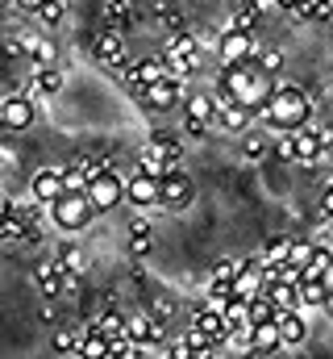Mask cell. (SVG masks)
I'll return each instance as SVG.
<instances>
[{
	"label": "cell",
	"instance_id": "6da1fadb",
	"mask_svg": "<svg viewBox=\"0 0 333 359\" xmlns=\"http://www.w3.org/2000/svg\"><path fill=\"white\" fill-rule=\"evenodd\" d=\"M309 113H313L309 92L296 88V84H279V88H271L267 104H262L254 117H262V121H267L271 130H279V134H292V130H304V126H309Z\"/></svg>",
	"mask_w": 333,
	"mask_h": 359
},
{
	"label": "cell",
	"instance_id": "7a4b0ae2",
	"mask_svg": "<svg viewBox=\"0 0 333 359\" xmlns=\"http://www.w3.org/2000/svg\"><path fill=\"white\" fill-rule=\"evenodd\" d=\"M221 92H225L229 100H238L242 109L258 113V109L267 104V96H271V80H267V76L254 67V59H250V63H238V67H225Z\"/></svg>",
	"mask_w": 333,
	"mask_h": 359
},
{
	"label": "cell",
	"instance_id": "5b68a950",
	"mask_svg": "<svg viewBox=\"0 0 333 359\" xmlns=\"http://www.w3.org/2000/svg\"><path fill=\"white\" fill-rule=\"evenodd\" d=\"M50 213H55V226L67 230V234H76V230H83V226L92 222V205H87L83 192H63V196L50 205Z\"/></svg>",
	"mask_w": 333,
	"mask_h": 359
},
{
	"label": "cell",
	"instance_id": "8d00e7d4",
	"mask_svg": "<svg viewBox=\"0 0 333 359\" xmlns=\"http://www.w3.org/2000/svg\"><path fill=\"white\" fill-rule=\"evenodd\" d=\"M171 359H192V347H187V339H175V343H171Z\"/></svg>",
	"mask_w": 333,
	"mask_h": 359
},
{
	"label": "cell",
	"instance_id": "ac0fdd59",
	"mask_svg": "<svg viewBox=\"0 0 333 359\" xmlns=\"http://www.w3.org/2000/svg\"><path fill=\"white\" fill-rule=\"evenodd\" d=\"M192 334H200V339H213L217 347L225 343V322H221V313H213V309H196L192 313Z\"/></svg>",
	"mask_w": 333,
	"mask_h": 359
},
{
	"label": "cell",
	"instance_id": "484cf974",
	"mask_svg": "<svg viewBox=\"0 0 333 359\" xmlns=\"http://www.w3.org/2000/svg\"><path fill=\"white\" fill-rule=\"evenodd\" d=\"M296 305H330V288L321 280H309L296 288Z\"/></svg>",
	"mask_w": 333,
	"mask_h": 359
},
{
	"label": "cell",
	"instance_id": "8fae6325",
	"mask_svg": "<svg viewBox=\"0 0 333 359\" xmlns=\"http://www.w3.org/2000/svg\"><path fill=\"white\" fill-rule=\"evenodd\" d=\"M159 205L163 209H187L192 205V180L183 172H166L159 180Z\"/></svg>",
	"mask_w": 333,
	"mask_h": 359
},
{
	"label": "cell",
	"instance_id": "f546056e",
	"mask_svg": "<svg viewBox=\"0 0 333 359\" xmlns=\"http://www.w3.org/2000/svg\"><path fill=\"white\" fill-rule=\"evenodd\" d=\"M42 25H59L63 17H67V0H42V8L34 13Z\"/></svg>",
	"mask_w": 333,
	"mask_h": 359
},
{
	"label": "cell",
	"instance_id": "836d02e7",
	"mask_svg": "<svg viewBox=\"0 0 333 359\" xmlns=\"http://www.w3.org/2000/svg\"><path fill=\"white\" fill-rule=\"evenodd\" d=\"M267 147H271V138H267V134H250L246 142H242L246 159H262V155H267Z\"/></svg>",
	"mask_w": 333,
	"mask_h": 359
},
{
	"label": "cell",
	"instance_id": "d6a6232c",
	"mask_svg": "<svg viewBox=\"0 0 333 359\" xmlns=\"http://www.w3.org/2000/svg\"><path fill=\"white\" fill-rule=\"evenodd\" d=\"M309 251H313V247H309V243H288V255H283V264H288V268H304V264H309Z\"/></svg>",
	"mask_w": 333,
	"mask_h": 359
},
{
	"label": "cell",
	"instance_id": "603a6c76",
	"mask_svg": "<svg viewBox=\"0 0 333 359\" xmlns=\"http://www.w3.org/2000/svg\"><path fill=\"white\" fill-rule=\"evenodd\" d=\"M330 268H333L330 251H325V247H313V251H309V264L300 268V284H309V280H325Z\"/></svg>",
	"mask_w": 333,
	"mask_h": 359
},
{
	"label": "cell",
	"instance_id": "1f68e13d",
	"mask_svg": "<svg viewBox=\"0 0 333 359\" xmlns=\"http://www.w3.org/2000/svg\"><path fill=\"white\" fill-rule=\"evenodd\" d=\"M155 17H159L163 25H171V34H179V29H183V13H179V8H171L166 0H159V8H155Z\"/></svg>",
	"mask_w": 333,
	"mask_h": 359
},
{
	"label": "cell",
	"instance_id": "3957f363",
	"mask_svg": "<svg viewBox=\"0 0 333 359\" xmlns=\"http://www.w3.org/2000/svg\"><path fill=\"white\" fill-rule=\"evenodd\" d=\"M179 163H183V151L166 134H150L146 147L138 151V172L150 176V180H163L166 172H179Z\"/></svg>",
	"mask_w": 333,
	"mask_h": 359
},
{
	"label": "cell",
	"instance_id": "ee69618b",
	"mask_svg": "<svg viewBox=\"0 0 333 359\" xmlns=\"http://www.w3.org/2000/svg\"><path fill=\"white\" fill-rule=\"evenodd\" d=\"M4 4H13V0H4Z\"/></svg>",
	"mask_w": 333,
	"mask_h": 359
},
{
	"label": "cell",
	"instance_id": "ffe728a7",
	"mask_svg": "<svg viewBox=\"0 0 333 359\" xmlns=\"http://www.w3.org/2000/svg\"><path fill=\"white\" fill-rule=\"evenodd\" d=\"M134 13H138L134 0H104V4H100V21H104V29H121V25H129Z\"/></svg>",
	"mask_w": 333,
	"mask_h": 359
},
{
	"label": "cell",
	"instance_id": "5bb4252c",
	"mask_svg": "<svg viewBox=\"0 0 333 359\" xmlns=\"http://www.w3.org/2000/svg\"><path fill=\"white\" fill-rule=\"evenodd\" d=\"M92 55L104 67H121L125 63V38H121V29H100L96 42H92Z\"/></svg>",
	"mask_w": 333,
	"mask_h": 359
},
{
	"label": "cell",
	"instance_id": "7c38bea8",
	"mask_svg": "<svg viewBox=\"0 0 333 359\" xmlns=\"http://www.w3.org/2000/svg\"><path fill=\"white\" fill-rule=\"evenodd\" d=\"M179 104H183V126H187V134H204L208 121H213V96L192 92V96H183Z\"/></svg>",
	"mask_w": 333,
	"mask_h": 359
},
{
	"label": "cell",
	"instance_id": "b9f144b4",
	"mask_svg": "<svg viewBox=\"0 0 333 359\" xmlns=\"http://www.w3.org/2000/svg\"><path fill=\"white\" fill-rule=\"evenodd\" d=\"M275 8H288V13H292V8H296V0H275Z\"/></svg>",
	"mask_w": 333,
	"mask_h": 359
},
{
	"label": "cell",
	"instance_id": "7402d4cb",
	"mask_svg": "<svg viewBox=\"0 0 333 359\" xmlns=\"http://www.w3.org/2000/svg\"><path fill=\"white\" fill-rule=\"evenodd\" d=\"M63 88V72H55V67H34V80H29V100L34 96H55V92Z\"/></svg>",
	"mask_w": 333,
	"mask_h": 359
},
{
	"label": "cell",
	"instance_id": "f1b7e54d",
	"mask_svg": "<svg viewBox=\"0 0 333 359\" xmlns=\"http://www.w3.org/2000/svg\"><path fill=\"white\" fill-rule=\"evenodd\" d=\"M238 268H242V259H221V264L213 268V280H208V288H229V284L238 280Z\"/></svg>",
	"mask_w": 333,
	"mask_h": 359
},
{
	"label": "cell",
	"instance_id": "74e56055",
	"mask_svg": "<svg viewBox=\"0 0 333 359\" xmlns=\"http://www.w3.org/2000/svg\"><path fill=\"white\" fill-rule=\"evenodd\" d=\"M275 155H279V159H292V163H296V155H292V138H288V134H283V138L275 142Z\"/></svg>",
	"mask_w": 333,
	"mask_h": 359
},
{
	"label": "cell",
	"instance_id": "ba28073f",
	"mask_svg": "<svg viewBox=\"0 0 333 359\" xmlns=\"http://www.w3.org/2000/svg\"><path fill=\"white\" fill-rule=\"evenodd\" d=\"M217 50H221V63H225V67H238V63H250V59H254L258 42H254V34L225 29V34L217 38Z\"/></svg>",
	"mask_w": 333,
	"mask_h": 359
},
{
	"label": "cell",
	"instance_id": "30bf717a",
	"mask_svg": "<svg viewBox=\"0 0 333 359\" xmlns=\"http://www.w3.org/2000/svg\"><path fill=\"white\" fill-rule=\"evenodd\" d=\"M159 80H166V63L159 55H155V59H138V63L121 76L125 92H142V88H150V84H159Z\"/></svg>",
	"mask_w": 333,
	"mask_h": 359
},
{
	"label": "cell",
	"instance_id": "60d3db41",
	"mask_svg": "<svg viewBox=\"0 0 333 359\" xmlns=\"http://www.w3.org/2000/svg\"><path fill=\"white\" fill-rule=\"evenodd\" d=\"M13 4L25 8V13H38V8H42V0H13Z\"/></svg>",
	"mask_w": 333,
	"mask_h": 359
},
{
	"label": "cell",
	"instance_id": "d4e9b609",
	"mask_svg": "<svg viewBox=\"0 0 333 359\" xmlns=\"http://www.w3.org/2000/svg\"><path fill=\"white\" fill-rule=\"evenodd\" d=\"M63 271H59V264H42L38 268V288H42V297H59L63 292Z\"/></svg>",
	"mask_w": 333,
	"mask_h": 359
},
{
	"label": "cell",
	"instance_id": "4316f807",
	"mask_svg": "<svg viewBox=\"0 0 333 359\" xmlns=\"http://www.w3.org/2000/svg\"><path fill=\"white\" fill-rule=\"evenodd\" d=\"M250 343H254L258 351H275V347H279V330H275V322L250 326Z\"/></svg>",
	"mask_w": 333,
	"mask_h": 359
},
{
	"label": "cell",
	"instance_id": "cb8c5ba5",
	"mask_svg": "<svg viewBox=\"0 0 333 359\" xmlns=\"http://www.w3.org/2000/svg\"><path fill=\"white\" fill-rule=\"evenodd\" d=\"M262 322H275V305L258 292V297H250L246 301V330L250 326H262Z\"/></svg>",
	"mask_w": 333,
	"mask_h": 359
},
{
	"label": "cell",
	"instance_id": "ab89813d",
	"mask_svg": "<svg viewBox=\"0 0 333 359\" xmlns=\"http://www.w3.org/2000/svg\"><path fill=\"white\" fill-rule=\"evenodd\" d=\"M129 251H134V255H146V251H150V238H129Z\"/></svg>",
	"mask_w": 333,
	"mask_h": 359
},
{
	"label": "cell",
	"instance_id": "d6986e66",
	"mask_svg": "<svg viewBox=\"0 0 333 359\" xmlns=\"http://www.w3.org/2000/svg\"><path fill=\"white\" fill-rule=\"evenodd\" d=\"M59 196H63V172L59 168H46L34 176V201L38 205H55Z\"/></svg>",
	"mask_w": 333,
	"mask_h": 359
},
{
	"label": "cell",
	"instance_id": "9a60e30c",
	"mask_svg": "<svg viewBox=\"0 0 333 359\" xmlns=\"http://www.w3.org/2000/svg\"><path fill=\"white\" fill-rule=\"evenodd\" d=\"M275 330H279V343H288V347H300V343L309 339V326H304L300 309H283V313H275Z\"/></svg>",
	"mask_w": 333,
	"mask_h": 359
},
{
	"label": "cell",
	"instance_id": "2e32d148",
	"mask_svg": "<svg viewBox=\"0 0 333 359\" xmlns=\"http://www.w3.org/2000/svg\"><path fill=\"white\" fill-rule=\"evenodd\" d=\"M17 50L21 55H34L38 59V67H55V42L50 38H42V34H17Z\"/></svg>",
	"mask_w": 333,
	"mask_h": 359
},
{
	"label": "cell",
	"instance_id": "4fadbf2b",
	"mask_svg": "<svg viewBox=\"0 0 333 359\" xmlns=\"http://www.w3.org/2000/svg\"><path fill=\"white\" fill-rule=\"evenodd\" d=\"M138 96L146 100V109H159V113H166V109H179V100H183V84H179V80H159V84L142 88Z\"/></svg>",
	"mask_w": 333,
	"mask_h": 359
},
{
	"label": "cell",
	"instance_id": "e0dca14e",
	"mask_svg": "<svg viewBox=\"0 0 333 359\" xmlns=\"http://www.w3.org/2000/svg\"><path fill=\"white\" fill-rule=\"evenodd\" d=\"M292 138V155H296V163H304V168H313L325 151L317 147V134H313V126H304V130H292L288 134Z\"/></svg>",
	"mask_w": 333,
	"mask_h": 359
},
{
	"label": "cell",
	"instance_id": "d590c367",
	"mask_svg": "<svg viewBox=\"0 0 333 359\" xmlns=\"http://www.w3.org/2000/svg\"><path fill=\"white\" fill-rule=\"evenodd\" d=\"M129 238H150V222L146 217H134L129 222Z\"/></svg>",
	"mask_w": 333,
	"mask_h": 359
},
{
	"label": "cell",
	"instance_id": "9c48e42d",
	"mask_svg": "<svg viewBox=\"0 0 333 359\" xmlns=\"http://www.w3.org/2000/svg\"><path fill=\"white\" fill-rule=\"evenodd\" d=\"M213 121H217L221 130H229V134H242L250 121H254V113L242 109L238 100H229L225 92H217V96H213Z\"/></svg>",
	"mask_w": 333,
	"mask_h": 359
},
{
	"label": "cell",
	"instance_id": "7bdbcfd3",
	"mask_svg": "<svg viewBox=\"0 0 333 359\" xmlns=\"http://www.w3.org/2000/svg\"><path fill=\"white\" fill-rule=\"evenodd\" d=\"M0 163H4V155H0Z\"/></svg>",
	"mask_w": 333,
	"mask_h": 359
},
{
	"label": "cell",
	"instance_id": "8992f818",
	"mask_svg": "<svg viewBox=\"0 0 333 359\" xmlns=\"http://www.w3.org/2000/svg\"><path fill=\"white\" fill-rule=\"evenodd\" d=\"M83 196H87V205H92V213L100 209H117L121 205V196H125V180L117 176V172H104V176H96V180H87L83 184Z\"/></svg>",
	"mask_w": 333,
	"mask_h": 359
},
{
	"label": "cell",
	"instance_id": "83f0119b",
	"mask_svg": "<svg viewBox=\"0 0 333 359\" xmlns=\"http://www.w3.org/2000/svg\"><path fill=\"white\" fill-rule=\"evenodd\" d=\"M55 264H59L63 276H80V271H83V251L76 247V243H67V247L59 251V259H55Z\"/></svg>",
	"mask_w": 333,
	"mask_h": 359
},
{
	"label": "cell",
	"instance_id": "44dd1931",
	"mask_svg": "<svg viewBox=\"0 0 333 359\" xmlns=\"http://www.w3.org/2000/svg\"><path fill=\"white\" fill-rule=\"evenodd\" d=\"M125 196H129L134 205H159V180L134 172V180H125Z\"/></svg>",
	"mask_w": 333,
	"mask_h": 359
},
{
	"label": "cell",
	"instance_id": "52a82bcc",
	"mask_svg": "<svg viewBox=\"0 0 333 359\" xmlns=\"http://www.w3.org/2000/svg\"><path fill=\"white\" fill-rule=\"evenodd\" d=\"M34 117H38V104H34L25 92H13V96L0 100V126H4V130H29Z\"/></svg>",
	"mask_w": 333,
	"mask_h": 359
},
{
	"label": "cell",
	"instance_id": "4dcf8cb0",
	"mask_svg": "<svg viewBox=\"0 0 333 359\" xmlns=\"http://www.w3.org/2000/svg\"><path fill=\"white\" fill-rule=\"evenodd\" d=\"M258 17H262V13H258V8H254V4H242V8H238V13H234V25H229V29H238V34H254V25H258Z\"/></svg>",
	"mask_w": 333,
	"mask_h": 359
},
{
	"label": "cell",
	"instance_id": "277c9868",
	"mask_svg": "<svg viewBox=\"0 0 333 359\" xmlns=\"http://www.w3.org/2000/svg\"><path fill=\"white\" fill-rule=\"evenodd\" d=\"M166 63V80H187L196 67H200V46H196V38L187 34V29H179V34H171L166 38V55H159Z\"/></svg>",
	"mask_w": 333,
	"mask_h": 359
},
{
	"label": "cell",
	"instance_id": "e575fe53",
	"mask_svg": "<svg viewBox=\"0 0 333 359\" xmlns=\"http://www.w3.org/2000/svg\"><path fill=\"white\" fill-rule=\"evenodd\" d=\"M283 255H288V238H279V243L262 255V264H283Z\"/></svg>",
	"mask_w": 333,
	"mask_h": 359
},
{
	"label": "cell",
	"instance_id": "f35d334b",
	"mask_svg": "<svg viewBox=\"0 0 333 359\" xmlns=\"http://www.w3.org/2000/svg\"><path fill=\"white\" fill-rule=\"evenodd\" d=\"M76 343H80V339H71V334H59V339H55V351H76Z\"/></svg>",
	"mask_w": 333,
	"mask_h": 359
}]
</instances>
